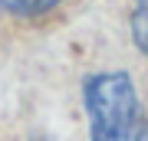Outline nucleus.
Here are the masks:
<instances>
[{
  "mask_svg": "<svg viewBox=\"0 0 148 141\" xmlns=\"http://www.w3.org/2000/svg\"><path fill=\"white\" fill-rule=\"evenodd\" d=\"M59 0H0V10L13 13V16H40L46 10H53Z\"/></svg>",
  "mask_w": 148,
  "mask_h": 141,
  "instance_id": "f03ea898",
  "label": "nucleus"
},
{
  "mask_svg": "<svg viewBox=\"0 0 148 141\" xmlns=\"http://www.w3.org/2000/svg\"><path fill=\"white\" fill-rule=\"evenodd\" d=\"M132 36H135V46L148 52V0H138L132 10Z\"/></svg>",
  "mask_w": 148,
  "mask_h": 141,
  "instance_id": "7ed1b4c3",
  "label": "nucleus"
},
{
  "mask_svg": "<svg viewBox=\"0 0 148 141\" xmlns=\"http://www.w3.org/2000/svg\"><path fill=\"white\" fill-rule=\"evenodd\" d=\"M92 141H148V121L138 115V95L125 72H102L86 82Z\"/></svg>",
  "mask_w": 148,
  "mask_h": 141,
  "instance_id": "f257e3e1",
  "label": "nucleus"
}]
</instances>
